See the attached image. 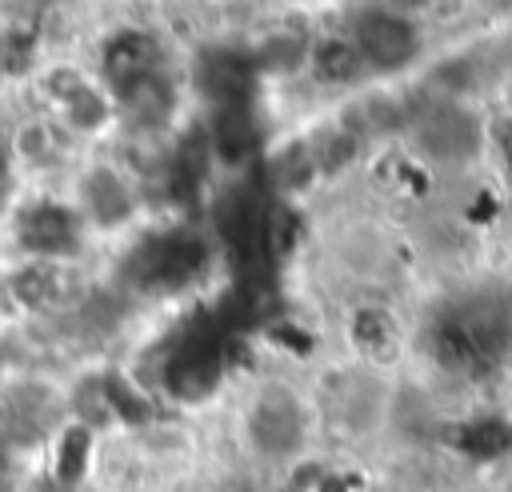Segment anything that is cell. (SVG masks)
Returning <instances> with one entry per match:
<instances>
[{
    "label": "cell",
    "mask_w": 512,
    "mask_h": 492,
    "mask_svg": "<svg viewBox=\"0 0 512 492\" xmlns=\"http://www.w3.org/2000/svg\"><path fill=\"white\" fill-rule=\"evenodd\" d=\"M352 344H356L364 356H372V360L388 356L392 344H396V324H392V316H388L384 308H360V312L352 316Z\"/></svg>",
    "instance_id": "15"
},
{
    "label": "cell",
    "mask_w": 512,
    "mask_h": 492,
    "mask_svg": "<svg viewBox=\"0 0 512 492\" xmlns=\"http://www.w3.org/2000/svg\"><path fill=\"white\" fill-rule=\"evenodd\" d=\"M12 296L24 308H44L60 296V268L52 260H28L12 272Z\"/></svg>",
    "instance_id": "14"
},
{
    "label": "cell",
    "mask_w": 512,
    "mask_h": 492,
    "mask_svg": "<svg viewBox=\"0 0 512 492\" xmlns=\"http://www.w3.org/2000/svg\"><path fill=\"white\" fill-rule=\"evenodd\" d=\"M36 64V36L28 28H0V80H16Z\"/></svg>",
    "instance_id": "17"
},
{
    "label": "cell",
    "mask_w": 512,
    "mask_h": 492,
    "mask_svg": "<svg viewBox=\"0 0 512 492\" xmlns=\"http://www.w3.org/2000/svg\"><path fill=\"white\" fill-rule=\"evenodd\" d=\"M352 44L372 72H400L420 56V28L396 8H364L352 24Z\"/></svg>",
    "instance_id": "3"
},
{
    "label": "cell",
    "mask_w": 512,
    "mask_h": 492,
    "mask_svg": "<svg viewBox=\"0 0 512 492\" xmlns=\"http://www.w3.org/2000/svg\"><path fill=\"white\" fill-rule=\"evenodd\" d=\"M40 92L56 108V116L80 136H92L112 120V96L100 84H92L80 68H68V64L48 68L40 76Z\"/></svg>",
    "instance_id": "5"
},
{
    "label": "cell",
    "mask_w": 512,
    "mask_h": 492,
    "mask_svg": "<svg viewBox=\"0 0 512 492\" xmlns=\"http://www.w3.org/2000/svg\"><path fill=\"white\" fill-rule=\"evenodd\" d=\"M252 56H256V68H260V72L284 76V72H296V68L308 60V44H304L300 32H272Z\"/></svg>",
    "instance_id": "16"
},
{
    "label": "cell",
    "mask_w": 512,
    "mask_h": 492,
    "mask_svg": "<svg viewBox=\"0 0 512 492\" xmlns=\"http://www.w3.org/2000/svg\"><path fill=\"white\" fill-rule=\"evenodd\" d=\"M208 148L220 164H244L260 148V120L252 104H224L212 112L208 124Z\"/></svg>",
    "instance_id": "11"
},
{
    "label": "cell",
    "mask_w": 512,
    "mask_h": 492,
    "mask_svg": "<svg viewBox=\"0 0 512 492\" xmlns=\"http://www.w3.org/2000/svg\"><path fill=\"white\" fill-rule=\"evenodd\" d=\"M208 264V244L192 232H160L136 244V252L128 256V272L140 288L152 292H168V288H184L188 280H196Z\"/></svg>",
    "instance_id": "2"
},
{
    "label": "cell",
    "mask_w": 512,
    "mask_h": 492,
    "mask_svg": "<svg viewBox=\"0 0 512 492\" xmlns=\"http://www.w3.org/2000/svg\"><path fill=\"white\" fill-rule=\"evenodd\" d=\"M216 380H220V352H216V344H208V340H184V344L168 356V364H164V384H168V392L180 396V400H200V396H208V392L216 388Z\"/></svg>",
    "instance_id": "10"
},
{
    "label": "cell",
    "mask_w": 512,
    "mask_h": 492,
    "mask_svg": "<svg viewBox=\"0 0 512 492\" xmlns=\"http://www.w3.org/2000/svg\"><path fill=\"white\" fill-rule=\"evenodd\" d=\"M12 188V152L0 144V196Z\"/></svg>",
    "instance_id": "18"
},
{
    "label": "cell",
    "mask_w": 512,
    "mask_h": 492,
    "mask_svg": "<svg viewBox=\"0 0 512 492\" xmlns=\"http://www.w3.org/2000/svg\"><path fill=\"white\" fill-rule=\"evenodd\" d=\"M412 144L440 164H456L476 156L480 148V124L472 120V112H464L460 104H432L416 124H412Z\"/></svg>",
    "instance_id": "7"
},
{
    "label": "cell",
    "mask_w": 512,
    "mask_h": 492,
    "mask_svg": "<svg viewBox=\"0 0 512 492\" xmlns=\"http://www.w3.org/2000/svg\"><path fill=\"white\" fill-rule=\"evenodd\" d=\"M16 240L32 260H68L84 248V220L72 204L32 200L16 212Z\"/></svg>",
    "instance_id": "4"
},
{
    "label": "cell",
    "mask_w": 512,
    "mask_h": 492,
    "mask_svg": "<svg viewBox=\"0 0 512 492\" xmlns=\"http://www.w3.org/2000/svg\"><path fill=\"white\" fill-rule=\"evenodd\" d=\"M84 220V228H100V232H120L132 224L136 216V192L132 184L120 176V168L112 164H92L80 184H76V204H72Z\"/></svg>",
    "instance_id": "6"
},
{
    "label": "cell",
    "mask_w": 512,
    "mask_h": 492,
    "mask_svg": "<svg viewBox=\"0 0 512 492\" xmlns=\"http://www.w3.org/2000/svg\"><path fill=\"white\" fill-rule=\"evenodd\" d=\"M112 100L124 108V116H128L132 124H140V128H160V124L172 116V108H176V88H172V80H168L164 68H160V72H148V76L132 80V84L120 88Z\"/></svg>",
    "instance_id": "12"
},
{
    "label": "cell",
    "mask_w": 512,
    "mask_h": 492,
    "mask_svg": "<svg viewBox=\"0 0 512 492\" xmlns=\"http://www.w3.org/2000/svg\"><path fill=\"white\" fill-rule=\"evenodd\" d=\"M408 4H420V0H408Z\"/></svg>",
    "instance_id": "19"
},
{
    "label": "cell",
    "mask_w": 512,
    "mask_h": 492,
    "mask_svg": "<svg viewBox=\"0 0 512 492\" xmlns=\"http://www.w3.org/2000/svg\"><path fill=\"white\" fill-rule=\"evenodd\" d=\"M256 56L240 52V48H208L196 60V84L200 92L224 108V104H252V88H256Z\"/></svg>",
    "instance_id": "8"
},
{
    "label": "cell",
    "mask_w": 512,
    "mask_h": 492,
    "mask_svg": "<svg viewBox=\"0 0 512 492\" xmlns=\"http://www.w3.org/2000/svg\"><path fill=\"white\" fill-rule=\"evenodd\" d=\"M244 440L260 460L292 464L308 448V408L288 384H268L244 408Z\"/></svg>",
    "instance_id": "1"
},
{
    "label": "cell",
    "mask_w": 512,
    "mask_h": 492,
    "mask_svg": "<svg viewBox=\"0 0 512 492\" xmlns=\"http://www.w3.org/2000/svg\"><path fill=\"white\" fill-rule=\"evenodd\" d=\"M164 68V52H160V40L152 32H140V28H120L104 40V52H100V72H104V84L112 88V96L120 88H128L132 80L148 76V72H160Z\"/></svg>",
    "instance_id": "9"
},
{
    "label": "cell",
    "mask_w": 512,
    "mask_h": 492,
    "mask_svg": "<svg viewBox=\"0 0 512 492\" xmlns=\"http://www.w3.org/2000/svg\"><path fill=\"white\" fill-rule=\"evenodd\" d=\"M308 64H312L316 80H324V84H356L368 72V64H364L360 48L352 44V36H324V40H316L312 52H308Z\"/></svg>",
    "instance_id": "13"
}]
</instances>
